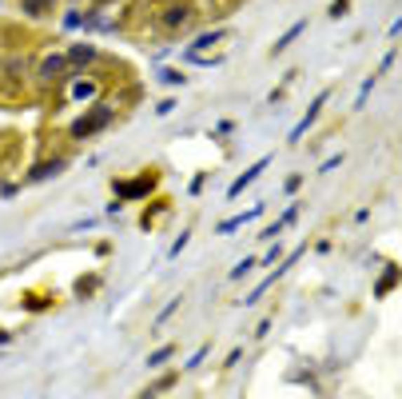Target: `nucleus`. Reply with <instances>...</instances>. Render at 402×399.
Returning a JSON list of instances; mask_svg holds the SVG:
<instances>
[{
  "mask_svg": "<svg viewBox=\"0 0 402 399\" xmlns=\"http://www.w3.org/2000/svg\"><path fill=\"white\" fill-rule=\"evenodd\" d=\"M251 268H255V260H251V256H247V260H239V268H232V280H243Z\"/></svg>",
  "mask_w": 402,
  "mask_h": 399,
  "instance_id": "6ab92c4d",
  "label": "nucleus"
},
{
  "mask_svg": "<svg viewBox=\"0 0 402 399\" xmlns=\"http://www.w3.org/2000/svg\"><path fill=\"white\" fill-rule=\"evenodd\" d=\"M180 303H183V296H175V299H171L168 308H163V312H159V315H156V327H159V324H168L171 315H175V308H180Z\"/></svg>",
  "mask_w": 402,
  "mask_h": 399,
  "instance_id": "a211bd4d",
  "label": "nucleus"
},
{
  "mask_svg": "<svg viewBox=\"0 0 402 399\" xmlns=\"http://www.w3.org/2000/svg\"><path fill=\"white\" fill-rule=\"evenodd\" d=\"M64 76H72V72H68V60H64V52H48V56L40 60V68H36V80H40V88L60 84Z\"/></svg>",
  "mask_w": 402,
  "mask_h": 399,
  "instance_id": "423d86ee",
  "label": "nucleus"
},
{
  "mask_svg": "<svg viewBox=\"0 0 402 399\" xmlns=\"http://www.w3.org/2000/svg\"><path fill=\"white\" fill-rule=\"evenodd\" d=\"M347 13H351V0H335L327 8V16H347Z\"/></svg>",
  "mask_w": 402,
  "mask_h": 399,
  "instance_id": "aec40b11",
  "label": "nucleus"
},
{
  "mask_svg": "<svg viewBox=\"0 0 402 399\" xmlns=\"http://www.w3.org/2000/svg\"><path fill=\"white\" fill-rule=\"evenodd\" d=\"M259 212H263V208H247V212H239V216H232V220H223V224H220V236H232L235 228H243V224H247V220H255V216H259Z\"/></svg>",
  "mask_w": 402,
  "mask_h": 399,
  "instance_id": "f8f14e48",
  "label": "nucleus"
},
{
  "mask_svg": "<svg viewBox=\"0 0 402 399\" xmlns=\"http://www.w3.org/2000/svg\"><path fill=\"white\" fill-rule=\"evenodd\" d=\"M203 360H208V348H199V351H195V355H192V360H187V372H192V367H199V363H203Z\"/></svg>",
  "mask_w": 402,
  "mask_h": 399,
  "instance_id": "4be33fe9",
  "label": "nucleus"
},
{
  "mask_svg": "<svg viewBox=\"0 0 402 399\" xmlns=\"http://www.w3.org/2000/svg\"><path fill=\"white\" fill-rule=\"evenodd\" d=\"M159 25H163V32H171V37L187 32V28L195 25V4H187V0H175V4H168V8L159 13Z\"/></svg>",
  "mask_w": 402,
  "mask_h": 399,
  "instance_id": "f257e3e1",
  "label": "nucleus"
},
{
  "mask_svg": "<svg viewBox=\"0 0 402 399\" xmlns=\"http://www.w3.org/2000/svg\"><path fill=\"white\" fill-rule=\"evenodd\" d=\"M159 80H163V84H187V72H180V68H163V76H159Z\"/></svg>",
  "mask_w": 402,
  "mask_h": 399,
  "instance_id": "dca6fc26",
  "label": "nucleus"
},
{
  "mask_svg": "<svg viewBox=\"0 0 402 399\" xmlns=\"http://www.w3.org/2000/svg\"><path fill=\"white\" fill-rule=\"evenodd\" d=\"M323 104H327V92H323V96H319L315 104H311V112H307L303 120L295 124V132H291V144H299V140H303V132H307V128H311V124L319 120V112H323Z\"/></svg>",
  "mask_w": 402,
  "mask_h": 399,
  "instance_id": "1a4fd4ad",
  "label": "nucleus"
},
{
  "mask_svg": "<svg viewBox=\"0 0 402 399\" xmlns=\"http://www.w3.org/2000/svg\"><path fill=\"white\" fill-rule=\"evenodd\" d=\"M267 164H271V156H263L259 164H251V168H247V172L239 176V180H235L232 188H227V200H239V196H243V192H247V184H255L259 176H263V168H267Z\"/></svg>",
  "mask_w": 402,
  "mask_h": 399,
  "instance_id": "6e6552de",
  "label": "nucleus"
},
{
  "mask_svg": "<svg viewBox=\"0 0 402 399\" xmlns=\"http://www.w3.org/2000/svg\"><path fill=\"white\" fill-rule=\"evenodd\" d=\"M64 168H68V160H60V156H56V160H44L36 172H28L25 180H28V184H32V180H48V176H60Z\"/></svg>",
  "mask_w": 402,
  "mask_h": 399,
  "instance_id": "9d476101",
  "label": "nucleus"
},
{
  "mask_svg": "<svg viewBox=\"0 0 402 399\" xmlns=\"http://www.w3.org/2000/svg\"><path fill=\"white\" fill-rule=\"evenodd\" d=\"M303 28H307V20H295V25L287 28V32H283L279 40H275V48H271V52H275V56H279V52H287V48L295 44V40H299V32H303Z\"/></svg>",
  "mask_w": 402,
  "mask_h": 399,
  "instance_id": "ddd939ff",
  "label": "nucleus"
},
{
  "mask_svg": "<svg viewBox=\"0 0 402 399\" xmlns=\"http://www.w3.org/2000/svg\"><path fill=\"white\" fill-rule=\"evenodd\" d=\"M159 184V176L156 172H144V176H135V180H116V204H123V200H140V196H147L152 188Z\"/></svg>",
  "mask_w": 402,
  "mask_h": 399,
  "instance_id": "20e7f679",
  "label": "nucleus"
},
{
  "mask_svg": "<svg viewBox=\"0 0 402 399\" xmlns=\"http://www.w3.org/2000/svg\"><path fill=\"white\" fill-rule=\"evenodd\" d=\"M64 60H68V72H88V64L96 60V48L92 44H72L64 52Z\"/></svg>",
  "mask_w": 402,
  "mask_h": 399,
  "instance_id": "0eeeda50",
  "label": "nucleus"
},
{
  "mask_svg": "<svg viewBox=\"0 0 402 399\" xmlns=\"http://www.w3.org/2000/svg\"><path fill=\"white\" fill-rule=\"evenodd\" d=\"M171 355H175V348H171V344H163V348H156L152 355H147V367H163Z\"/></svg>",
  "mask_w": 402,
  "mask_h": 399,
  "instance_id": "4468645a",
  "label": "nucleus"
},
{
  "mask_svg": "<svg viewBox=\"0 0 402 399\" xmlns=\"http://www.w3.org/2000/svg\"><path fill=\"white\" fill-rule=\"evenodd\" d=\"M171 384H175V375H163L159 384H152V387H147V391H140V399H156V395H163V391H168Z\"/></svg>",
  "mask_w": 402,
  "mask_h": 399,
  "instance_id": "2eb2a0df",
  "label": "nucleus"
},
{
  "mask_svg": "<svg viewBox=\"0 0 402 399\" xmlns=\"http://www.w3.org/2000/svg\"><path fill=\"white\" fill-rule=\"evenodd\" d=\"M96 96H100V80L96 76H88V72H72L68 76V100L72 104H96Z\"/></svg>",
  "mask_w": 402,
  "mask_h": 399,
  "instance_id": "39448f33",
  "label": "nucleus"
},
{
  "mask_svg": "<svg viewBox=\"0 0 402 399\" xmlns=\"http://www.w3.org/2000/svg\"><path fill=\"white\" fill-rule=\"evenodd\" d=\"M232 37L227 28H208V32H199V40H192L187 48H183V56L187 60H199V64H215L220 56H208V48H215V44H223V40Z\"/></svg>",
  "mask_w": 402,
  "mask_h": 399,
  "instance_id": "f03ea898",
  "label": "nucleus"
},
{
  "mask_svg": "<svg viewBox=\"0 0 402 399\" xmlns=\"http://www.w3.org/2000/svg\"><path fill=\"white\" fill-rule=\"evenodd\" d=\"M16 4H20L28 16H36V20H40V16H52V13H56V0H16Z\"/></svg>",
  "mask_w": 402,
  "mask_h": 399,
  "instance_id": "9b49d317",
  "label": "nucleus"
},
{
  "mask_svg": "<svg viewBox=\"0 0 402 399\" xmlns=\"http://www.w3.org/2000/svg\"><path fill=\"white\" fill-rule=\"evenodd\" d=\"M187 240H192V232H187V228H183L180 236H175V244H171V248H168V260H175V256H180V251L187 248Z\"/></svg>",
  "mask_w": 402,
  "mask_h": 399,
  "instance_id": "f3484780",
  "label": "nucleus"
},
{
  "mask_svg": "<svg viewBox=\"0 0 402 399\" xmlns=\"http://www.w3.org/2000/svg\"><path fill=\"white\" fill-rule=\"evenodd\" d=\"M175 104H180V100H175V96H168V100H159V108H156V116H168V112H175Z\"/></svg>",
  "mask_w": 402,
  "mask_h": 399,
  "instance_id": "412c9836",
  "label": "nucleus"
},
{
  "mask_svg": "<svg viewBox=\"0 0 402 399\" xmlns=\"http://www.w3.org/2000/svg\"><path fill=\"white\" fill-rule=\"evenodd\" d=\"M112 124V104H92V112L80 116L72 124V140H88L92 132H100V128Z\"/></svg>",
  "mask_w": 402,
  "mask_h": 399,
  "instance_id": "7ed1b4c3",
  "label": "nucleus"
}]
</instances>
